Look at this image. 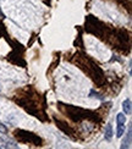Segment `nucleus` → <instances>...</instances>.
Here are the masks:
<instances>
[{"label": "nucleus", "mask_w": 132, "mask_h": 149, "mask_svg": "<svg viewBox=\"0 0 132 149\" xmlns=\"http://www.w3.org/2000/svg\"><path fill=\"white\" fill-rule=\"evenodd\" d=\"M14 134L17 138V141L22 142V143H29V144H34V146L43 144V141L37 134H34L32 132H27V131H23V130H17V131H15Z\"/></svg>", "instance_id": "f257e3e1"}, {"label": "nucleus", "mask_w": 132, "mask_h": 149, "mask_svg": "<svg viewBox=\"0 0 132 149\" xmlns=\"http://www.w3.org/2000/svg\"><path fill=\"white\" fill-rule=\"evenodd\" d=\"M66 114L68 117H71L73 121H80L82 119H87L89 116V111L82 110L80 108H75V107H67L66 105Z\"/></svg>", "instance_id": "f03ea898"}, {"label": "nucleus", "mask_w": 132, "mask_h": 149, "mask_svg": "<svg viewBox=\"0 0 132 149\" xmlns=\"http://www.w3.org/2000/svg\"><path fill=\"white\" fill-rule=\"evenodd\" d=\"M122 109L125 113H126V115L131 114V99H126V100L122 103Z\"/></svg>", "instance_id": "7ed1b4c3"}, {"label": "nucleus", "mask_w": 132, "mask_h": 149, "mask_svg": "<svg viewBox=\"0 0 132 149\" xmlns=\"http://www.w3.org/2000/svg\"><path fill=\"white\" fill-rule=\"evenodd\" d=\"M111 138H112V127L110 123H108V125H106V130H105V139L111 141Z\"/></svg>", "instance_id": "20e7f679"}, {"label": "nucleus", "mask_w": 132, "mask_h": 149, "mask_svg": "<svg viewBox=\"0 0 132 149\" xmlns=\"http://www.w3.org/2000/svg\"><path fill=\"white\" fill-rule=\"evenodd\" d=\"M124 132H125V126H124V123H117V127H116V137L120 138L121 136L124 134Z\"/></svg>", "instance_id": "39448f33"}, {"label": "nucleus", "mask_w": 132, "mask_h": 149, "mask_svg": "<svg viewBox=\"0 0 132 149\" xmlns=\"http://www.w3.org/2000/svg\"><path fill=\"white\" fill-rule=\"evenodd\" d=\"M130 144H131V128H130V131H129V134H127V139H125L124 142H122V146H121V148H129L130 147Z\"/></svg>", "instance_id": "423d86ee"}, {"label": "nucleus", "mask_w": 132, "mask_h": 149, "mask_svg": "<svg viewBox=\"0 0 132 149\" xmlns=\"http://www.w3.org/2000/svg\"><path fill=\"white\" fill-rule=\"evenodd\" d=\"M116 122L117 123H125V122H126V116H125L122 113L117 114L116 115Z\"/></svg>", "instance_id": "0eeeda50"}, {"label": "nucleus", "mask_w": 132, "mask_h": 149, "mask_svg": "<svg viewBox=\"0 0 132 149\" xmlns=\"http://www.w3.org/2000/svg\"><path fill=\"white\" fill-rule=\"evenodd\" d=\"M6 132H8V128H6L3 123L0 122V133H6Z\"/></svg>", "instance_id": "6e6552de"}, {"label": "nucleus", "mask_w": 132, "mask_h": 149, "mask_svg": "<svg viewBox=\"0 0 132 149\" xmlns=\"http://www.w3.org/2000/svg\"><path fill=\"white\" fill-rule=\"evenodd\" d=\"M0 89H1V87H0Z\"/></svg>", "instance_id": "1a4fd4ad"}]
</instances>
